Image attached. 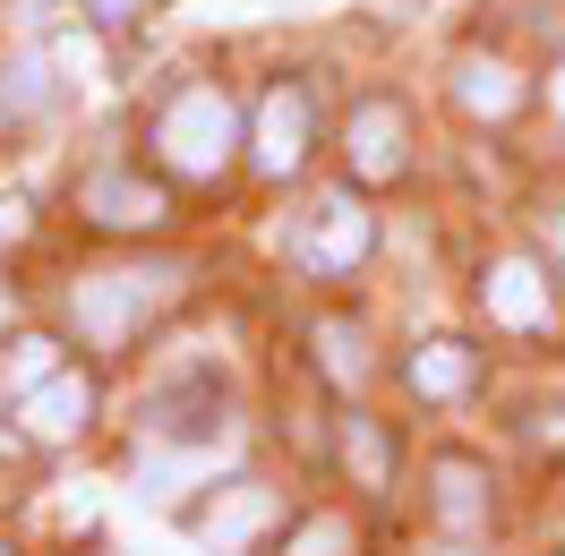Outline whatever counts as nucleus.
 I'll use <instances>...</instances> for the list:
<instances>
[{"mask_svg": "<svg viewBox=\"0 0 565 556\" xmlns=\"http://www.w3.org/2000/svg\"><path fill=\"white\" fill-rule=\"evenodd\" d=\"M154 146L180 180H214L241 146V120H232V95L223 86H180L172 104L154 111Z\"/></svg>", "mask_w": 565, "mask_h": 556, "instance_id": "1", "label": "nucleus"}, {"mask_svg": "<svg viewBox=\"0 0 565 556\" xmlns=\"http://www.w3.org/2000/svg\"><path fill=\"white\" fill-rule=\"evenodd\" d=\"M172 282L180 266H111V275H86L70 291V317H77V334L86 343H129V325H138L146 309H163L172 300Z\"/></svg>", "mask_w": 565, "mask_h": 556, "instance_id": "2", "label": "nucleus"}, {"mask_svg": "<svg viewBox=\"0 0 565 556\" xmlns=\"http://www.w3.org/2000/svg\"><path fill=\"white\" fill-rule=\"evenodd\" d=\"M369 240H377L369 206H360L352 189H326L318 206L300 214V232H291V257H300L309 275H352L360 257H369Z\"/></svg>", "mask_w": 565, "mask_h": 556, "instance_id": "3", "label": "nucleus"}, {"mask_svg": "<svg viewBox=\"0 0 565 556\" xmlns=\"http://www.w3.org/2000/svg\"><path fill=\"white\" fill-rule=\"evenodd\" d=\"M309 163V95L300 86H275L266 104H257V172L282 180Z\"/></svg>", "mask_w": 565, "mask_h": 556, "instance_id": "4", "label": "nucleus"}, {"mask_svg": "<svg viewBox=\"0 0 565 556\" xmlns=\"http://www.w3.org/2000/svg\"><path fill=\"white\" fill-rule=\"evenodd\" d=\"M86 214H95V223H111V232H154L172 206H163V189H154V180L104 163V172H86Z\"/></svg>", "mask_w": 565, "mask_h": 556, "instance_id": "5", "label": "nucleus"}, {"mask_svg": "<svg viewBox=\"0 0 565 556\" xmlns=\"http://www.w3.org/2000/svg\"><path fill=\"white\" fill-rule=\"evenodd\" d=\"M18 419H26V437H43V446H70L77 428L95 419V385L77 377V368H61V377H43L26 403H18Z\"/></svg>", "mask_w": 565, "mask_h": 556, "instance_id": "6", "label": "nucleus"}, {"mask_svg": "<svg viewBox=\"0 0 565 556\" xmlns=\"http://www.w3.org/2000/svg\"><path fill=\"white\" fill-rule=\"evenodd\" d=\"M352 172L360 180H394L403 172V111L394 104H360L352 111Z\"/></svg>", "mask_w": 565, "mask_h": 556, "instance_id": "7", "label": "nucleus"}, {"mask_svg": "<svg viewBox=\"0 0 565 556\" xmlns=\"http://www.w3.org/2000/svg\"><path fill=\"white\" fill-rule=\"evenodd\" d=\"M266 522H275V488H257V480H241L232 488V496H223V505H206V514H198V539H206V548H241L248 531H266Z\"/></svg>", "mask_w": 565, "mask_h": 556, "instance_id": "8", "label": "nucleus"}, {"mask_svg": "<svg viewBox=\"0 0 565 556\" xmlns=\"http://www.w3.org/2000/svg\"><path fill=\"white\" fill-rule=\"evenodd\" d=\"M489 317H505V325H548V291H540V266H531V257H505L489 275Z\"/></svg>", "mask_w": 565, "mask_h": 556, "instance_id": "9", "label": "nucleus"}, {"mask_svg": "<svg viewBox=\"0 0 565 556\" xmlns=\"http://www.w3.org/2000/svg\"><path fill=\"white\" fill-rule=\"evenodd\" d=\"M455 95L480 111V120H505L523 86H514V70H505V61H462V70H455Z\"/></svg>", "mask_w": 565, "mask_h": 556, "instance_id": "10", "label": "nucleus"}, {"mask_svg": "<svg viewBox=\"0 0 565 556\" xmlns=\"http://www.w3.org/2000/svg\"><path fill=\"white\" fill-rule=\"evenodd\" d=\"M462 377H471V351L462 343H428L420 360H412V394H437V403H446V394H462Z\"/></svg>", "mask_w": 565, "mask_h": 556, "instance_id": "11", "label": "nucleus"}, {"mask_svg": "<svg viewBox=\"0 0 565 556\" xmlns=\"http://www.w3.org/2000/svg\"><path fill=\"white\" fill-rule=\"evenodd\" d=\"M43 104H52V77H43L35 52L0 61V111H43Z\"/></svg>", "mask_w": 565, "mask_h": 556, "instance_id": "12", "label": "nucleus"}, {"mask_svg": "<svg viewBox=\"0 0 565 556\" xmlns=\"http://www.w3.org/2000/svg\"><path fill=\"white\" fill-rule=\"evenodd\" d=\"M52 351H61V343H43V334L9 343V368H0V377H9V394H18V403H26V394H35L43 377H61V360H52Z\"/></svg>", "mask_w": 565, "mask_h": 556, "instance_id": "13", "label": "nucleus"}, {"mask_svg": "<svg viewBox=\"0 0 565 556\" xmlns=\"http://www.w3.org/2000/svg\"><path fill=\"white\" fill-rule=\"evenodd\" d=\"M318 351H326V377H343V385H360V377H369L360 325H343V317H326V325H318Z\"/></svg>", "mask_w": 565, "mask_h": 556, "instance_id": "14", "label": "nucleus"}, {"mask_svg": "<svg viewBox=\"0 0 565 556\" xmlns=\"http://www.w3.org/2000/svg\"><path fill=\"white\" fill-rule=\"evenodd\" d=\"M437 488H446V496H437V514H446V522H471V514H480V471H471V462H446Z\"/></svg>", "mask_w": 565, "mask_h": 556, "instance_id": "15", "label": "nucleus"}, {"mask_svg": "<svg viewBox=\"0 0 565 556\" xmlns=\"http://www.w3.org/2000/svg\"><path fill=\"white\" fill-rule=\"evenodd\" d=\"M343 453L360 462V480H369V488L386 480V446H377V428H369V419H343Z\"/></svg>", "mask_w": 565, "mask_h": 556, "instance_id": "16", "label": "nucleus"}, {"mask_svg": "<svg viewBox=\"0 0 565 556\" xmlns=\"http://www.w3.org/2000/svg\"><path fill=\"white\" fill-rule=\"evenodd\" d=\"M343 539H352L343 522H309V531L291 539V556H343Z\"/></svg>", "mask_w": 565, "mask_h": 556, "instance_id": "17", "label": "nucleus"}, {"mask_svg": "<svg viewBox=\"0 0 565 556\" xmlns=\"http://www.w3.org/2000/svg\"><path fill=\"white\" fill-rule=\"evenodd\" d=\"M61 70H70V77H95V70H104L95 35H61Z\"/></svg>", "mask_w": 565, "mask_h": 556, "instance_id": "18", "label": "nucleus"}, {"mask_svg": "<svg viewBox=\"0 0 565 556\" xmlns=\"http://www.w3.org/2000/svg\"><path fill=\"white\" fill-rule=\"evenodd\" d=\"M18 223H26V206H18V197H0V240H18Z\"/></svg>", "mask_w": 565, "mask_h": 556, "instance_id": "19", "label": "nucleus"}, {"mask_svg": "<svg viewBox=\"0 0 565 556\" xmlns=\"http://www.w3.org/2000/svg\"><path fill=\"white\" fill-rule=\"evenodd\" d=\"M86 9H95V18H104V26H111V18H129L138 0H86Z\"/></svg>", "mask_w": 565, "mask_h": 556, "instance_id": "20", "label": "nucleus"}, {"mask_svg": "<svg viewBox=\"0 0 565 556\" xmlns=\"http://www.w3.org/2000/svg\"><path fill=\"white\" fill-rule=\"evenodd\" d=\"M557 111H565V70H557Z\"/></svg>", "mask_w": 565, "mask_h": 556, "instance_id": "21", "label": "nucleus"}]
</instances>
